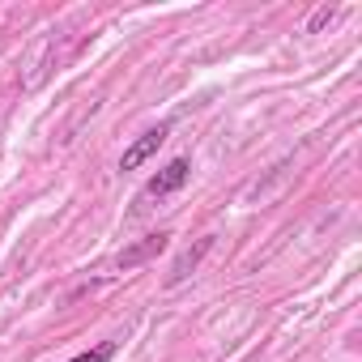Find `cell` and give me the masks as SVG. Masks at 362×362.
<instances>
[{"instance_id": "cell-1", "label": "cell", "mask_w": 362, "mask_h": 362, "mask_svg": "<svg viewBox=\"0 0 362 362\" xmlns=\"http://www.w3.org/2000/svg\"><path fill=\"white\" fill-rule=\"evenodd\" d=\"M188 175H192V162L188 158H175V162H166L149 184H145V197H170V192H179L188 184Z\"/></svg>"}, {"instance_id": "cell-2", "label": "cell", "mask_w": 362, "mask_h": 362, "mask_svg": "<svg viewBox=\"0 0 362 362\" xmlns=\"http://www.w3.org/2000/svg\"><path fill=\"white\" fill-rule=\"evenodd\" d=\"M166 132H170L166 124H158V128H149V132H141V136H136V141H132V145L124 149V158H119V170H136L141 162H149V158L158 153V145L166 141Z\"/></svg>"}, {"instance_id": "cell-3", "label": "cell", "mask_w": 362, "mask_h": 362, "mask_svg": "<svg viewBox=\"0 0 362 362\" xmlns=\"http://www.w3.org/2000/svg\"><path fill=\"white\" fill-rule=\"evenodd\" d=\"M166 230H158V235H145L141 243H132L128 252H119V269H136V264H145V260H153L162 247H166Z\"/></svg>"}, {"instance_id": "cell-4", "label": "cell", "mask_w": 362, "mask_h": 362, "mask_svg": "<svg viewBox=\"0 0 362 362\" xmlns=\"http://www.w3.org/2000/svg\"><path fill=\"white\" fill-rule=\"evenodd\" d=\"M209 247H214V239H201V243H197L192 252H184V256H179V260H175V269H170V281H184V277H188V273L197 269V260H201V256H205Z\"/></svg>"}, {"instance_id": "cell-5", "label": "cell", "mask_w": 362, "mask_h": 362, "mask_svg": "<svg viewBox=\"0 0 362 362\" xmlns=\"http://www.w3.org/2000/svg\"><path fill=\"white\" fill-rule=\"evenodd\" d=\"M111 354H115V341H103L98 349H86V354H77L69 362H111Z\"/></svg>"}, {"instance_id": "cell-6", "label": "cell", "mask_w": 362, "mask_h": 362, "mask_svg": "<svg viewBox=\"0 0 362 362\" xmlns=\"http://www.w3.org/2000/svg\"><path fill=\"white\" fill-rule=\"evenodd\" d=\"M332 18H337V9H332V5H320V9L311 13V22H307V35H320V30L332 22Z\"/></svg>"}]
</instances>
